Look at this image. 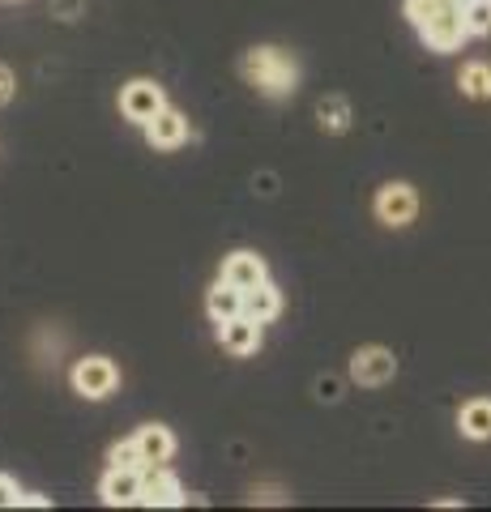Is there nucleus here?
I'll return each instance as SVG.
<instances>
[{"instance_id": "obj_13", "label": "nucleus", "mask_w": 491, "mask_h": 512, "mask_svg": "<svg viewBox=\"0 0 491 512\" xmlns=\"http://www.w3.org/2000/svg\"><path fill=\"white\" fill-rule=\"evenodd\" d=\"M282 312V295L274 291L269 282H261V286H252V291H244V316H252L257 325H269Z\"/></svg>"}, {"instance_id": "obj_20", "label": "nucleus", "mask_w": 491, "mask_h": 512, "mask_svg": "<svg viewBox=\"0 0 491 512\" xmlns=\"http://www.w3.org/2000/svg\"><path fill=\"white\" fill-rule=\"evenodd\" d=\"M13 504H22V491L9 474H0V508H13Z\"/></svg>"}, {"instance_id": "obj_18", "label": "nucleus", "mask_w": 491, "mask_h": 512, "mask_svg": "<svg viewBox=\"0 0 491 512\" xmlns=\"http://www.w3.org/2000/svg\"><path fill=\"white\" fill-rule=\"evenodd\" d=\"M462 18L470 35H491V0H466Z\"/></svg>"}, {"instance_id": "obj_6", "label": "nucleus", "mask_w": 491, "mask_h": 512, "mask_svg": "<svg viewBox=\"0 0 491 512\" xmlns=\"http://www.w3.org/2000/svg\"><path fill=\"white\" fill-rule=\"evenodd\" d=\"M141 504H150V508L184 504V491L176 483V474H171L167 466H141Z\"/></svg>"}, {"instance_id": "obj_19", "label": "nucleus", "mask_w": 491, "mask_h": 512, "mask_svg": "<svg viewBox=\"0 0 491 512\" xmlns=\"http://www.w3.org/2000/svg\"><path fill=\"white\" fill-rule=\"evenodd\" d=\"M107 461H112V466H124V470H141V466H146V461H141L137 440H120V444H112Z\"/></svg>"}, {"instance_id": "obj_23", "label": "nucleus", "mask_w": 491, "mask_h": 512, "mask_svg": "<svg viewBox=\"0 0 491 512\" xmlns=\"http://www.w3.org/2000/svg\"><path fill=\"white\" fill-rule=\"evenodd\" d=\"M22 504H30V508H47L52 500H47V495H22Z\"/></svg>"}, {"instance_id": "obj_10", "label": "nucleus", "mask_w": 491, "mask_h": 512, "mask_svg": "<svg viewBox=\"0 0 491 512\" xmlns=\"http://www.w3.org/2000/svg\"><path fill=\"white\" fill-rule=\"evenodd\" d=\"M184 137H188V120L180 116V111H171V107H163L146 124V141L154 150H176V146H184Z\"/></svg>"}, {"instance_id": "obj_16", "label": "nucleus", "mask_w": 491, "mask_h": 512, "mask_svg": "<svg viewBox=\"0 0 491 512\" xmlns=\"http://www.w3.org/2000/svg\"><path fill=\"white\" fill-rule=\"evenodd\" d=\"M457 86H462L466 99H491V64L487 60H470L462 73H457Z\"/></svg>"}, {"instance_id": "obj_1", "label": "nucleus", "mask_w": 491, "mask_h": 512, "mask_svg": "<svg viewBox=\"0 0 491 512\" xmlns=\"http://www.w3.org/2000/svg\"><path fill=\"white\" fill-rule=\"evenodd\" d=\"M240 69L248 77V86H257L261 94H269V99H287V94H295V86H299V69L282 47H252Z\"/></svg>"}, {"instance_id": "obj_11", "label": "nucleus", "mask_w": 491, "mask_h": 512, "mask_svg": "<svg viewBox=\"0 0 491 512\" xmlns=\"http://www.w3.org/2000/svg\"><path fill=\"white\" fill-rule=\"evenodd\" d=\"M223 282L240 286V291H252V286L269 282L265 278V261L257 252H235V256H227V265H223Z\"/></svg>"}, {"instance_id": "obj_21", "label": "nucleus", "mask_w": 491, "mask_h": 512, "mask_svg": "<svg viewBox=\"0 0 491 512\" xmlns=\"http://www.w3.org/2000/svg\"><path fill=\"white\" fill-rule=\"evenodd\" d=\"M13 90H18V82H13L9 64H0V107H5V103L13 99Z\"/></svg>"}, {"instance_id": "obj_14", "label": "nucleus", "mask_w": 491, "mask_h": 512, "mask_svg": "<svg viewBox=\"0 0 491 512\" xmlns=\"http://www.w3.org/2000/svg\"><path fill=\"white\" fill-rule=\"evenodd\" d=\"M457 427H462V436H470V440H491V397L466 402L462 414H457Z\"/></svg>"}, {"instance_id": "obj_5", "label": "nucleus", "mask_w": 491, "mask_h": 512, "mask_svg": "<svg viewBox=\"0 0 491 512\" xmlns=\"http://www.w3.org/2000/svg\"><path fill=\"white\" fill-rule=\"evenodd\" d=\"M415 214H419V197L410 184H385L376 192V218L385 227H410Z\"/></svg>"}, {"instance_id": "obj_3", "label": "nucleus", "mask_w": 491, "mask_h": 512, "mask_svg": "<svg viewBox=\"0 0 491 512\" xmlns=\"http://www.w3.org/2000/svg\"><path fill=\"white\" fill-rule=\"evenodd\" d=\"M398 376V359H393V350L385 346H363L355 350L351 359V380L363 384V389H380V384H389Z\"/></svg>"}, {"instance_id": "obj_8", "label": "nucleus", "mask_w": 491, "mask_h": 512, "mask_svg": "<svg viewBox=\"0 0 491 512\" xmlns=\"http://www.w3.org/2000/svg\"><path fill=\"white\" fill-rule=\"evenodd\" d=\"M99 495H103V504H112V508H124V504H141V470H124V466H112V470L103 474Z\"/></svg>"}, {"instance_id": "obj_22", "label": "nucleus", "mask_w": 491, "mask_h": 512, "mask_svg": "<svg viewBox=\"0 0 491 512\" xmlns=\"http://www.w3.org/2000/svg\"><path fill=\"white\" fill-rule=\"evenodd\" d=\"M321 397H325V402H334V397H338V384H334V380H321Z\"/></svg>"}, {"instance_id": "obj_15", "label": "nucleus", "mask_w": 491, "mask_h": 512, "mask_svg": "<svg viewBox=\"0 0 491 512\" xmlns=\"http://www.w3.org/2000/svg\"><path fill=\"white\" fill-rule=\"evenodd\" d=\"M205 308H210V316L218 320V325L231 320V316H244V291L231 286V282H218L210 291V299H205Z\"/></svg>"}, {"instance_id": "obj_9", "label": "nucleus", "mask_w": 491, "mask_h": 512, "mask_svg": "<svg viewBox=\"0 0 491 512\" xmlns=\"http://www.w3.org/2000/svg\"><path fill=\"white\" fill-rule=\"evenodd\" d=\"M218 338H223V350H231L235 359H244V355H257V346H261V325L252 316H231L218 325Z\"/></svg>"}, {"instance_id": "obj_2", "label": "nucleus", "mask_w": 491, "mask_h": 512, "mask_svg": "<svg viewBox=\"0 0 491 512\" xmlns=\"http://www.w3.org/2000/svg\"><path fill=\"white\" fill-rule=\"evenodd\" d=\"M116 384H120V372H116V363H112V359L86 355V359H77V363H73V389L82 393L86 402H103V397H112V393H116Z\"/></svg>"}, {"instance_id": "obj_24", "label": "nucleus", "mask_w": 491, "mask_h": 512, "mask_svg": "<svg viewBox=\"0 0 491 512\" xmlns=\"http://www.w3.org/2000/svg\"><path fill=\"white\" fill-rule=\"evenodd\" d=\"M440 5H457V9H462V5H466V0H440Z\"/></svg>"}, {"instance_id": "obj_7", "label": "nucleus", "mask_w": 491, "mask_h": 512, "mask_svg": "<svg viewBox=\"0 0 491 512\" xmlns=\"http://www.w3.org/2000/svg\"><path fill=\"white\" fill-rule=\"evenodd\" d=\"M163 107H167V99H163V90H158L154 82H129L124 94H120V111L141 128H146Z\"/></svg>"}, {"instance_id": "obj_17", "label": "nucleus", "mask_w": 491, "mask_h": 512, "mask_svg": "<svg viewBox=\"0 0 491 512\" xmlns=\"http://www.w3.org/2000/svg\"><path fill=\"white\" fill-rule=\"evenodd\" d=\"M321 124L329 128V133H346L351 128V107H346V99H321Z\"/></svg>"}, {"instance_id": "obj_12", "label": "nucleus", "mask_w": 491, "mask_h": 512, "mask_svg": "<svg viewBox=\"0 0 491 512\" xmlns=\"http://www.w3.org/2000/svg\"><path fill=\"white\" fill-rule=\"evenodd\" d=\"M133 440H137V448H141V461H146V466H167L171 453H176V436H171L167 427H158V423L141 427Z\"/></svg>"}, {"instance_id": "obj_4", "label": "nucleus", "mask_w": 491, "mask_h": 512, "mask_svg": "<svg viewBox=\"0 0 491 512\" xmlns=\"http://www.w3.org/2000/svg\"><path fill=\"white\" fill-rule=\"evenodd\" d=\"M419 35H423V43L432 47V52H457V47H462V43L470 39V30H466L462 9H457V5H445L432 22H427V26L419 30Z\"/></svg>"}]
</instances>
